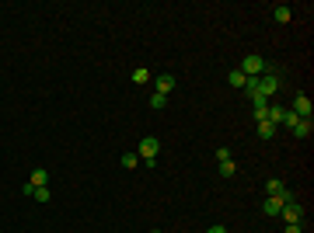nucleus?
I'll use <instances>...</instances> for the list:
<instances>
[{"label": "nucleus", "instance_id": "obj_1", "mask_svg": "<svg viewBox=\"0 0 314 233\" xmlns=\"http://www.w3.org/2000/svg\"><path fill=\"white\" fill-rule=\"evenodd\" d=\"M237 70H241L244 77H262V74H265V60H262V56H255V52H248V56L241 60V66H237Z\"/></svg>", "mask_w": 314, "mask_h": 233}, {"label": "nucleus", "instance_id": "obj_2", "mask_svg": "<svg viewBox=\"0 0 314 233\" xmlns=\"http://www.w3.org/2000/svg\"><path fill=\"white\" fill-rule=\"evenodd\" d=\"M157 150H161V140H157V136H143V140H140V154H136V156H143V160H157Z\"/></svg>", "mask_w": 314, "mask_h": 233}, {"label": "nucleus", "instance_id": "obj_3", "mask_svg": "<svg viewBox=\"0 0 314 233\" xmlns=\"http://www.w3.org/2000/svg\"><path fill=\"white\" fill-rule=\"evenodd\" d=\"M290 112H293L297 118H311V98H307V94H297V98H293V108H290Z\"/></svg>", "mask_w": 314, "mask_h": 233}, {"label": "nucleus", "instance_id": "obj_4", "mask_svg": "<svg viewBox=\"0 0 314 233\" xmlns=\"http://www.w3.org/2000/svg\"><path fill=\"white\" fill-rule=\"evenodd\" d=\"M262 212H265V216H279V212H283V202H279V195H269V198L262 202Z\"/></svg>", "mask_w": 314, "mask_h": 233}, {"label": "nucleus", "instance_id": "obj_5", "mask_svg": "<svg viewBox=\"0 0 314 233\" xmlns=\"http://www.w3.org/2000/svg\"><path fill=\"white\" fill-rule=\"evenodd\" d=\"M154 87H157V94H164V98H168V94L175 90V77H171V74H161V77L154 80Z\"/></svg>", "mask_w": 314, "mask_h": 233}, {"label": "nucleus", "instance_id": "obj_6", "mask_svg": "<svg viewBox=\"0 0 314 233\" xmlns=\"http://www.w3.org/2000/svg\"><path fill=\"white\" fill-rule=\"evenodd\" d=\"M279 216H286V223H300V220H304V209L293 202V206H283V212H279Z\"/></svg>", "mask_w": 314, "mask_h": 233}, {"label": "nucleus", "instance_id": "obj_7", "mask_svg": "<svg viewBox=\"0 0 314 233\" xmlns=\"http://www.w3.org/2000/svg\"><path fill=\"white\" fill-rule=\"evenodd\" d=\"M311 132H314V122H311V118H300V122L293 126V136H297V140H307Z\"/></svg>", "mask_w": 314, "mask_h": 233}, {"label": "nucleus", "instance_id": "obj_8", "mask_svg": "<svg viewBox=\"0 0 314 233\" xmlns=\"http://www.w3.org/2000/svg\"><path fill=\"white\" fill-rule=\"evenodd\" d=\"M46 181H49V170H46V167L32 170V178H28V184H32V188H46Z\"/></svg>", "mask_w": 314, "mask_h": 233}, {"label": "nucleus", "instance_id": "obj_9", "mask_svg": "<svg viewBox=\"0 0 314 233\" xmlns=\"http://www.w3.org/2000/svg\"><path fill=\"white\" fill-rule=\"evenodd\" d=\"M265 192H269V195H283V192H286V184H283V178H269V184H265Z\"/></svg>", "mask_w": 314, "mask_h": 233}, {"label": "nucleus", "instance_id": "obj_10", "mask_svg": "<svg viewBox=\"0 0 314 233\" xmlns=\"http://www.w3.org/2000/svg\"><path fill=\"white\" fill-rule=\"evenodd\" d=\"M272 18H276L279 24H286V21H290V7H286V4H276V10H272Z\"/></svg>", "mask_w": 314, "mask_h": 233}, {"label": "nucleus", "instance_id": "obj_11", "mask_svg": "<svg viewBox=\"0 0 314 233\" xmlns=\"http://www.w3.org/2000/svg\"><path fill=\"white\" fill-rule=\"evenodd\" d=\"M234 174H237L234 160H220V178H234Z\"/></svg>", "mask_w": 314, "mask_h": 233}, {"label": "nucleus", "instance_id": "obj_12", "mask_svg": "<svg viewBox=\"0 0 314 233\" xmlns=\"http://www.w3.org/2000/svg\"><path fill=\"white\" fill-rule=\"evenodd\" d=\"M244 74H241V70H231V77H227V84H231V87H237V90H244Z\"/></svg>", "mask_w": 314, "mask_h": 233}, {"label": "nucleus", "instance_id": "obj_13", "mask_svg": "<svg viewBox=\"0 0 314 233\" xmlns=\"http://www.w3.org/2000/svg\"><path fill=\"white\" fill-rule=\"evenodd\" d=\"M258 136H262V140H272V136H276V126H272V122H258Z\"/></svg>", "mask_w": 314, "mask_h": 233}, {"label": "nucleus", "instance_id": "obj_14", "mask_svg": "<svg viewBox=\"0 0 314 233\" xmlns=\"http://www.w3.org/2000/svg\"><path fill=\"white\" fill-rule=\"evenodd\" d=\"M147 80H150V70H147V66H136V70H133V84H147Z\"/></svg>", "mask_w": 314, "mask_h": 233}, {"label": "nucleus", "instance_id": "obj_15", "mask_svg": "<svg viewBox=\"0 0 314 233\" xmlns=\"http://www.w3.org/2000/svg\"><path fill=\"white\" fill-rule=\"evenodd\" d=\"M283 118H286V108H279V104H276V108H269V122H272V126H276V122H283Z\"/></svg>", "mask_w": 314, "mask_h": 233}, {"label": "nucleus", "instance_id": "obj_16", "mask_svg": "<svg viewBox=\"0 0 314 233\" xmlns=\"http://www.w3.org/2000/svg\"><path fill=\"white\" fill-rule=\"evenodd\" d=\"M136 164H140V156L136 154H122V167H126V170H133Z\"/></svg>", "mask_w": 314, "mask_h": 233}, {"label": "nucleus", "instance_id": "obj_17", "mask_svg": "<svg viewBox=\"0 0 314 233\" xmlns=\"http://www.w3.org/2000/svg\"><path fill=\"white\" fill-rule=\"evenodd\" d=\"M164 104H168V98H164V94H154V98H150V108H154V112H161Z\"/></svg>", "mask_w": 314, "mask_h": 233}, {"label": "nucleus", "instance_id": "obj_18", "mask_svg": "<svg viewBox=\"0 0 314 233\" xmlns=\"http://www.w3.org/2000/svg\"><path fill=\"white\" fill-rule=\"evenodd\" d=\"M32 198H39V202H49V188H35V192H32Z\"/></svg>", "mask_w": 314, "mask_h": 233}, {"label": "nucleus", "instance_id": "obj_19", "mask_svg": "<svg viewBox=\"0 0 314 233\" xmlns=\"http://www.w3.org/2000/svg\"><path fill=\"white\" fill-rule=\"evenodd\" d=\"M297 122H300V118H297V115H293V112H286V118H283V126H290V129H293V126H297Z\"/></svg>", "mask_w": 314, "mask_h": 233}, {"label": "nucleus", "instance_id": "obj_20", "mask_svg": "<svg viewBox=\"0 0 314 233\" xmlns=\"http://www.w3.org/2000/svg\"><path fill=\"white\" fill-rule=\"evenodd\" d=\"M283 233H304V230H300V223H286V230Z\"/></svg>", "mask_w": 314, "mask_h": 233}, {"label": "nucleus", "instance_id": "obj_21", "mask_svg": "<svg viewBox=\"0 0 314 233\" xmlns=\"http://www.w3.org/2000/svg\"><path fill=\"white\" fill-rule=\"evenodd\" d=\"M206 233H227V226H220V223H217V226H210Z\"/></svg>", "mask_w": 314, "mask_h": 233}, {"label": "nucleus", "instance_id": "obj_22", "mask_svg": "<svg viewBox=\"0 0 314 233\" xmlns=\"http://www.w3.org/2000/svg\"><path fill=\"white\" fill-rule=\"evenodd\" d=\"M150 233H161V230H150Z\"/></svg>", "mask_w": 314, "mask_h": 233}]
</instances>
